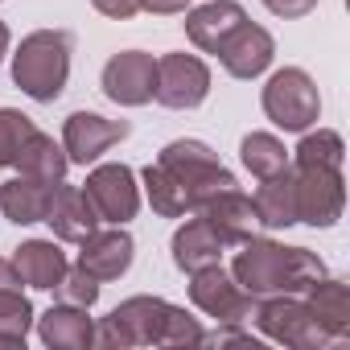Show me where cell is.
<instances>
[{"label": "cell", "mask_w": 350, "mask_h": 350, "mask_svg": "<svg viewBox=\"0 0 350 350\" xmlns=\"http://www.w3.org/2000/svg\"><path fill=\"white\" fill-rule=\"evenodd\" d=\"M54 190H58V182H42V178H25V173H17V178H9L5 186H0V215H5L9 223H17V227L46 223Z\"/></svg>", "instance_id": "ac0fdd59"}, {"label": "cell", "mask_w": 350, "mask_h": 350, "mask_svg": "<svg viewBox=\"0 0 350 350\" xmlns=\"http://www.w3.org/2000/svg\"><path fill=\"white\" fill-rule=\"evenodd\" d=\"M33 325H38L42 346H50V350H87V346H91V334H95L91 309L62 305V301H54Z\"/></svg>", "instance_id": "7402d4cb"}, {"label": "cell", "mask_w": 350, "mask_h": 350, "mask_svg": "<svg viewBox=\"0 0 350 350\" xmlns=\"http://www.w3.org/2000/svg\"><path fill=\"white\" fill-rule=\"evenodd\" d=\"M46 223H50L54 239H62V243H83V239L99 227V215L91 211V202H87L83 186L58 182L54 202H50V211H46Z\"/></svg>", "instance_id": "ffe728a7"}, {"label": "cell", "mask_w": 350, "mask_h": 350, "mask_svg": "<svg viewBox=\"0 0 350 350\" xmlns=\"http://www.w3.org/2000/svg\"><path fill=\"white\" fill-rule=\"evenodd\" d=\"M99 280L91 276V272H83L79 264H70L66 272H62V280L50 288L54 293V301H62V305H79V309H95V301H99Z\"/></svg>", "instance_id": "f546056e"}, {"label": "cell", "mask_w": 350, "mask_h": 350, "mask_svg": "<svg viewBox=\"0 0 350 350\" xmlns=\"http://www.w3.org/2000/svg\"><path fill=\"white\" fill-rule=\"evenodd\" d=\"M194 215H202L227 247H239V243H243V239H252V235H256V227H260L256 206H252V194H243L239 186L219 190V194H215V198H206Z\"/></svg>", "instance_id": "9a60e30c"}, {"label": "cell", "mask_w": 350, "mask_h": 350, "mask_svg": "<svg viewBox=\"0 0 350 350\" xmlns=\"http://www.w3.org/2000/svg\"><path fill=\"white\" fill-rule=\"evenodd\" d=\"M247 21L239 0H206L198 9H186V38L202 54H219V46Z\"/></svg>", "instance_id": "2e32d148"}, {"label": "cell", "mask_w": 350, "mask_h": 350, "mask_svg": "<svg viewBox=\"0 0 350 350\" xmlns=\"http://www.w3.org/2000/svg\"><path fill=\"white\" fill-rule=\"evenodd\" d=\"M33 132H38V124H33L25 111H17V107H0V169H13L21 144H25Z\"/></svg>", "instance_id": "f1b7e54d"}, {"label": "cell", "mask_w": 350, "mask_h": 350, "mask_svg": "<svg viewBox=\"0 0 350 350\" xmlns=\"http://www.w3.org/2000/svg\"><path fill=\"white\" fill-rule=\"evenodd\" d=\"M169 252H173V264L190 276V272H198V268H206V264H223L227 243L215 235V227H211L202 215H186V223L173 231Z\"/></svg>", "instance_id": "d6986e66"}, {"label": "cell", "mask_w": 350, "mask_h": 350, "mask_svg": "<svg viewBox=\"0 0 350 350\" xmlns=\"http://www.w3.org/2000/svg\"><path fill=\"white\" fill-rule=\"evenodd\" d=\"M231 276L247 297H276V293H305L313 280L325 276V260L309 247H284L268 235H252L239 243L231 260Z\"/></svg>", "instance_id": "7a4b0ae2"}, {"label": "cell", "mask_w": 350, "mask_h": 350, "mask_svg": "<svg viewBox=\"0 0 350 350\" xmlns=\"http://www.w3.org/2000/svg\"><path fill=\"white\" fill-rule=\"evenodd\" d=\"M9 46H13V33H9V25H5V21H0V62L9 58Z\"/></svg>", "instance_id": "836d02e7"}, {"label": "cell", "mask_w": 350, "mask_h": 350, "mask_svg": "<svg viewBox=\"0 0 350 350\" xmlns=\"http://www.w3.org/2000/svg\"><path fill=\"white\" fill-rule=\"evenodd\" d=\"M33 321L38 313H33V301L21 293V276L13 260L0 256V346H25Z\"/></svg>", "instance_id": "e0dca14e"}, {"label": "cell", "mask_w": 350, "mask_h": 350, "mask_svg": "<svg viewBox=\"0 0 350 350\" xmlns=\"http://www.w3.org/2000/svg\"><path fill=\"white\" fill-rule=\"evenodd\" d=\"M13 169H17V173H25V178H42V182H66L70 157H66L62 140H54L50 132H42V128H38V132L21 144V152H17Z\"/></svg>", "instance_id": "d4e9b609"}, {"label": "cell", "mask_w": 350, "mask_h": 350, "mask_svg": "<svg viewBox=\"0 0 350 350\" xmlns=\"http://www.w3.org/2000/svg\"><path fill=\"white\" fill-rule=\"evenodd\" d=\"M190 305L219 325H247L256 313V297H247L223 264H206L190 272Z\"/></svg>", "instance_id": "9c48e42d"}, {"label": "cell", "mask_w": 350, "mask_h": 350, "mask_svg": "<svg viewBox=\"0 0 350 350\" xmlns=\"http://www.w3.org/2000/svg\"><path fill=\"white\" fill-rule=\"evenodd\" d=\"M140 194L148 198L152 215H161V219H186V215H190V198H186V190L173 182L157 161L140 169Z\"/></svg>", "instance_id": "484cf974"}, {"label": "cell", "mask_w": 350, "mask_h": 350, "mask_svg": "<svg viewBox=\"0 0 350 350\" xmlns=\"http://www.w3.org/2000/svg\"><path fill=\"white\" fill-rule=\"evenodd\" d=\"M260 5L280 21H301V17H309L317 9V0H260Z\"/></svg>", "instance_id": "4dcf8cb0"}, {"label": "cell", "mask_w": 350, "mask_h": 350, "mask_svg": "<svg viewBox=\"0 0 350 350\" xmlns=\"http://www.w3.org/2000/svg\"><path fill=\"white\" fill-rule=\"evenodd\" d=\"M152 83H157V58L144 50H120L103 62L99 87L111 103L120 107H144L152 103Z\"/></svg>", "instance_id": "8fae6325"}, {"label": "cell", "mask_w": 350, "mask_h": 350, "mask_svg": "<svg viewBox=\"0 0 350 350\" xmlns=\"http://www.w3.org/2000/svg\"><path fill=\"white\" fill-rule=\"evenodd\" d=\"M132 260H136V239L128 235V227H107V231H91L83 243H79V268L83 272H91L99 284H107V280H120L128 268H132Z\"/></svg>", "instance_id": "4fadbf2b"}, {"label": "cell", "mask_w": 350, "mask_h": 350, "mask_svg": "<svg viewBox=\"0 0 350 350\" xmlns=\"http://www.w3.org/2000/svg\"><path fill=\"white\" fill-rule=\"evenodd\" d=\"M272 58H276V38H272L264 25H256V21H243V25L219 46L223 70H227L231 79H243V83L260 79V75L272 66Z\"/></svg>", "instance_id": "5bb4252c"}, {"label": "cell", "mask_w": 350, "mask_h": 350, "mask_svg": "<svg viewBox=\"0 0 350 350\" xmlns=\"http://www.w3.org/2000/svg\"><path fill=\"white\" fill-rule=\"evenodd\" d=\"M260 107L264 116L280 128V132H305L321 120V95L317 83L309 79V70L301 66H280L268 75L264 91H260Z\"/></svg>", "instance_id": "5b68a950"}, {"label": "cell", "mask_w": 350, "mask_h": 350, "mask_svg": "<svg viewBox=\"0 0 350 350\" xmlns=\"http://www.w3.org/2000/svg\"><path fill=\"white\" fill-rule=\"evenodd\" d=\"M301 297H305L313 321H317L334 342H346V338H350V288H346V280H338V276L325 272V276L313 280Z\"/></svg>", "instance_id": "44dd1931"}, {"label": "cell", "mask_w": 350, "mask_h": 350, "mask_svg": "<svg viewBox=\"0 0 350 350\" xmlns=\"http://www.w3.org/2000/svg\"><path fill=\"white\" fill-rule=\"evenodd\" d=\"M256 219L264 231H288L297 223V194H293V173L280 169L272 178H260L256 194H252Z\"/></svg>", "instance_id": "cb8c5ba5"}, {"label": "cell", "mask_w": 350, "mask_h": 350, "mask_svg": "<svg viewBox=\"0 0 350 350\" xmlns=\"http://www.w3.org/2000/svg\"><path fill=\"white\" fill-rule=\"evenodd\" d=\"M91 346L132 350V346H202V325L194 313L165 297L136 293L120 301L91 334Z\"/></svg>", "instance_id": "6da1fadb"}, {"label": "cell", "mask_w": 350, "mask_h": 350, "mask_svg": "<svg viewBox=\"0 0 350 350\" xmlns=\"http://www.w3.org/2000/svg\"><path fill=\"white\" fill-rule=\"evenodd\" d=\"M132 124L128 120H107L99 111H70L62 124V148L70 157V165H95L111 144L128 140Z\"/></svg>", "instance_id": "7c38bea8"}, {"label": "cell", "mask_w": 350, "mask_h": 350, "mask_svg": "<svg viewBox=\"0 0 350 350\" xmlns=\"http://www.w3.org/2000/svg\"><path fill=\"white\" fill-rule=\"evenodd\" d=\"M293 194H297V223L325 231L346 211V178L334 165H288Z\"/></svg>", "instance_id": "ba28073f"}, {"label": "cell", "mask_w": 350, "mask_h": 350, "mask_svg": "<svg viewBox=\"0 0 350 350\" xmlns=\"http://www.w3.org/2000/svg\"><path fill=\"white\" fill-rule=\"evenodd\" d=\"M13 268H17L21 284H29L38 293H50L62 280V272L70 268V260H66V252L54 239H25L13 252Z\"/></svg>", "instance_id": "603a6c76"}, {"label": "cell", "mask_w": 350, "mask_h": 350, "mask_svg": "<svg viewBox=\"0 0 350 350\" xmlns=\"http://www.w3.org/2000/svg\"><path fill=\"white\" fill-rule=\"evenodd\" d=\"M342 161H346V140L334 128H317V132L305 128L297 148L288 152V165H334V169H342Z\"/></svg>", "instance_id": "83f0119b"}, {"label": "cell", "mask_w": 350, "mask_h": 350, "mask_svg": "<svg viewBox=\"0 0 350 350\" xmlns=\"http://www.w3.org/2000/svg\"><path fill=\"white\" fill-rule=\"evenodd\" d=\"M157 165H161L182 190H186V198H190V215H194L206 198H215L219 190L239 186V182H235V173L219 161V152H215L206 140H194V136L169 140V144L157 152Z\"/></svg>", "instance_id": "277c9868"}, {"label": "cell", "mask_w": 350, "mask_h": 350, "mask_svg": "<svg viewBox=\"0 0 350 350\" xmlns=\"http://www.w3.org/2000/svg\"><path fill=\"white\" fill-rule=\"evenodd\" d=\"M239 161L260 182V178H272V173L288 169V148H284V140L276 132H247L239 140Z\"/></svg>", "instance_id": "4316f807"}, {"label": "cell", "mask_w": 350, "mask_h": 350, "mask_svg": "<svg viewBox=\"0 0 350 350\" xmlns=\"http://www.w3.org/2000/svg\"><path fill=\"white\" fill-rule=\"evenodd\" d=\"M91 5H95V13H103L111 21H128L140 13V0H91Z\"/></svg>", "instance_id": "1f68e13d"}, {"label": "cell", "mask_w": 350, "mask_h": 350, "mask_svg": "<svg viewBox=\"0 0 350 350\" xmlns=\"http://www.w3.org/2000/svg\"><path fill=\"white\" fill-rule=\"evenodd\" d=\"M83 194L91 202V211L99 215V223H107V227H128L144 202L136 169L124 161H95L83 182Z\"/></svg>", "instance_id": "52a82bcc"}, {"label": "cell", "mask_w": 350, "mask_h": 350, "mask_svg": "<svg viewBox=\"0 0 350 350\" xmlns=\"http://www.w3.org/2000/svg\"><path fill=\"white\" fill-rule=\"evenodd\" d=\"M211 95V66L198 54H161L152 99L169 111H194Z\"/></svg>", "instance_id": "30bf717a"}, {"label": "cell", "mask_w": 350, "mask_h": 350, "mask_svg": "<svg viewBox=\"0 0 350 350\" xmlns=\"http://www.w3.org/2000/svg\"><path fill=\"white\" fill-rule=\"evenodd\" d=\"M70 54L75 38L66 29H33L13 54V83L33 103H54L70 83Z\"/></svg>", "instance_id": "3957f363"}, {"label": "cell", "mask_w": 350, "mask_h": 350, "mask_svg": "<svg viewBox=\"0 0 350 350\" xmlns=\"http://www.w3.org/2000/svg\"><path fill=\"white\" fill-rule=\"evenodd\" d=\"M252 321H256V329L268 342L288 346V350H325V346H334V338L313 321V313H309V305H305L301 293L260 297Z\"/></svg>", "instance_id": "8992f818"}, {"label": "cell", "mask_w": 350, "mask_h": 350, "mask_svg": "<svg viewBox=\"0 0 350 350\" xmlns=\"http://www.w3.org/2000/svg\"><path fill=\"white\" fill-rule=\"evenodd\" d=\"M194 5V0H140V9L152 13V17H178Z\"/></svg>", "instance_id": "d6a6232c"}]
</instances>
